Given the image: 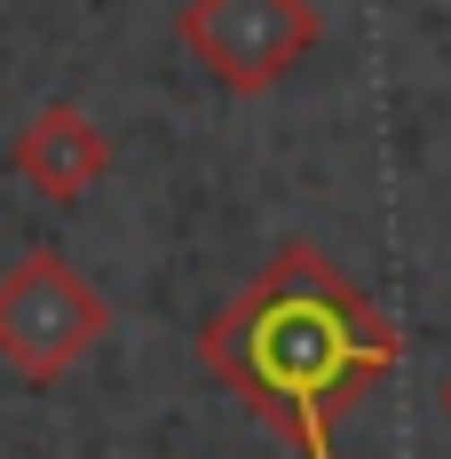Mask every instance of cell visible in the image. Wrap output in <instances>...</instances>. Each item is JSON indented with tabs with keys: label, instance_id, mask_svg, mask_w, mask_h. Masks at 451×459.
<instances>
[{
	"label": "cell",
	"instance_id": "obj_5",
	"mask_svg": "<svg viewBox=\"0 0 451 459\" xmlns=\"http://www.w3.org/2000/svg\"><path fill=\"white\" fill-rule=\"evenodd\" d=\"M301 459H341V452H333V444H309V452H301Z\"/></svg>",
	"mask_w": 451,
	"mask_h": 459
},
{
	"label": "cell",
	"instance_id": "obj_4",
	"mask_svg": "<svg viewBox=\"0 0 451 459\" xmlns=\"http://www.w3.org/2000/svg\"><path fill=\"white\" fill-rule=\"evenodd\" d=\"M8 167L24 175L32 198H48V206H80V198L111 175V135L95 127L72 95H56V103H40V111L24 119V135L8 143Z\"/></svg>",
	"mask_w": 451,
	"mask_h": 459
},
{
	"label": "cell",
	"instance_id": "obj_3",
	"mask_svg": "<svg viewBox=\"0 0 451 459\" xmlns=\"http://www.w3.org/2000/svg\"><path fill=\"white\" fill-rule=\"evenodd\" d=\"M103 333H111V301L56 246H32L16 270H0V357L24 380H64Z\"/></svg>",
	"mask_w": 451,
	"mask_h": 459
},
{
	"label": "cell",
	"instance_id": "obj_1",
	"mask_svg": "<svg viewBox=\"0 0 451 459\" xmlns=\"http://www.w3.org/2000/svg\"><path fill=\"white\" fill-rule=\"evenodd\" d=\"M198 365L285 444H333V428L404 365V333L341 262L285 238L198 333Z\"/></svg>",
	"mask_w": 451,
	"mask_h": 459
},
{
	"label": "cell",
	"instance_id": "obj_6",
	"mask_svg": "<svg viewBox=\"0 0 451 459\" xmlns=\"http://www.w3.org/2000/svg\"><path fill=\"white\" fill-rule=\"evenodd\" d=\"M444 420H451V372H444Z\"/></svg>",
	"mask_w": 451,
	"mask_h": 459
},
{
	"label": "cell",
	"instance_id": "obj_2",
	"mask_svg": "<svg viewBox=\"0 0 451 459\" xmlns=\"http://www.w3.org/2000/svg\"><path fill=\"white\" fill-rule=\"evenodd\" d=\"M175 40L222 95H270L309 64L325 16L317 0H182Z\"/></svg>",
	"mask_w": 451,
	"mask_h": 459
}]
</instances>
